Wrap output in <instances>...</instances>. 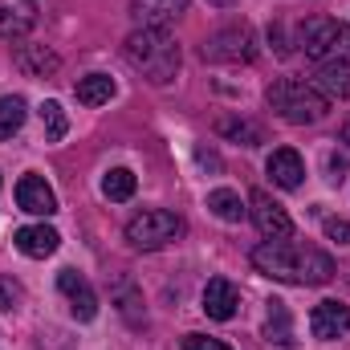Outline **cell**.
Masks as SVG:
<instances>
[{"instance_id": "obj_16", "label": "cell", "mask_w": 350, "mask_h": 350, "mask_svg": "<svg viewBox=\"0 0 350 350\" xmlns=\"http://www.w3.org/2000/svg\"><path fill=\"white\" fill-rule=\"evenodd\" d=\"M12 62H16V70L29 74V78H49V74H57V66H62V57L49 53L45 45H16V49H12Z\"/></svg>"}, {"instance_id": "obj_5", "label": "cell", "mask_w": 350, "mask_h": 350, "mask_svg": "<svg viewBox=\"0 0 350 350\" xmlns=\"http://www.w3.org/2000/svg\"><path fill=\"white\" fill-rule=\"evenodd\" d=\"M179 237H183V216H175L167 208H147V212H139L135 220H126V241H131V249H139V253L167 249Z\"/></svg>"}, {"instance_id": "obj_29", "label": "cell", "mask_w": 350, "mask_h": 350, "mask_svg": "<svg viewBox=\"0 0 350 350\" xmlns=\"http://www.w3.org/2000/svg\"><path fill=\"white\" fill-rule=\"evenodd\" d=\"M342 143H347V147H350V122H347V126H342Z\"/></svg>"}, {"instance_id": "obj_24", "label": "cell", "mask_w": 350, "mask_h": 350, "mask_svg": "<svg viewBox=\"0 0 350 350\" xmlns=\"http://www.w3.org/2000/svg\"><path fill=\"white\" fill-rule=\"evenodd\" d=\"M224 139H237V143H245V147H261L265 143V131L257 122H245V118H224L220 126H216Z\"/></svg>"}, {"instance_id": "obj_21", "label": "cell", "mask_w": 350, "mask_h": 350, "mask_svg": "<svg viewBox=\"0 0 350 350\" xmlns=\"http://www.w3.org/2000/svg\"><path fill=\"white\" fill-rule=\"evenodd\" d=\"M314 86L322 90L326 98H350V70L347 66H322Z\"/></svg>"}, {"instance_id": "obj_25", "label": "cell", "mask_w": 350, "mask_h": 350, "mask_svg": "<svg viewBox=\"0 0 350 350\" xmlns=\"http://www.w3.org/2000/svg\"><path fill=\"white\" fill-rule=\"evenodd\" d=\"M118 310L126 314V322H131V326H143V322H147V310H139V293H135L126 281L118 285Z\"/></svg>"}, {"instance_id": "obj_26", "label": "cell", "mask_w": 350, "mask_h": 350, "mask_svg": "<svg viewBox=\"0 0 350 350\" xmlns=\"http://www.w3.org/2000/svg\"><path fill=\"white\" fill-rule=\"evenodd\" d=\"M25 301V289H21V281H12V277H0V314L4 310H16Z\"/></svg>"}, {"instance_id": "obj_30", "label": "cell", "mask_w": 350, "mask_h": 350, "mask_svg": "<svg viewBox=\"0 0 350 350\" xmlns=\"http://www.w3.org/2000/svg\"><path fill=\"white\" fill-rule=\"evenodd\" d=\"M212 4H232V0H212Z\"/></svg>"}, {"instance_id": "obj_3", "label": "cell", "mask_w": 350, "mask_h": 350, "mask_svg": "<svg viewBox=\"0 0 350 350\" xmlns=\"http://www.w3.org/2000/svg\"><path fill=\"white\" fill-rule=\"evenodd\" d=\"M265 102L277 110V118H285L293 126L322 122L326 110H330V98L314 86V82H301V78H277L273 86L265 90Z\"/></svg>"}, {"instance_id": "obj_8", "label": "cell", "mask_w": 350, "mask_h": 350, "mask_svg": "<svg viewBox=\"0 0 350 350\" xmlns=\"http://www.w3.org/2000/svg\"><path fill=\"white\" fill-rule=\"evenodd\" d=\"M57 289H62V297L70 301V314H74L78 322H94V318H98V293L90 289V281L78 269H62V273H57Z\"/></svg>"}, {"instance_id": "obj_17", "label": "cell", "mask_w": 350, "mask_h": 350, "mask_svg": "<svg viewBox=\"0 0 350 350\" xmlns=\"http://www.w3.org/2000/svg\"><path fill=\"white\" fill-rule=\"evenodd\" d=\"M265 338L277 342V347H293V318H289L285 301H277V297L265 310Z\"/></svg>"}, {"instance_id": "obj_7", "label": "cell", "mask_w": 350, "mask_h": 350, "mask_svg": "<svg viewBox=\"0 0 350 350\" xmlns=\"http://www.w3.org/2000/svg\"><path fill=\"white\" fill-rule=\"evenodd\" d=\"M249 212H253V224L261 228L265 241H289L293 237V220H289V212L269 196V191H253L249 196Z\"/></svg>"}, {"instance_id": "obj_12", "label": "cell", "mask_w": 350, "mask_h": 350, "mask_svg": "<svg viewBox=\"0 0 350 350\" xmlns=\"http://www.w3.org/2000/svg\"><path fill=\"white\" fill-rule=\"evenodd\" d=\"M237 310H241V289L228 277H212L204 285V314L216 322H228V318H237Z\"/></svg>"}, {"instance_id": "obj_27", "label": "cell", "mask_w": 350, "mask_h": 350, "mask_svg": "<svg viewBox=\"0 0 350 350\" xmlns=\"http://www.w3.org/2000/svg\"><path fill=\"white\" fill-rule=\"evenodd\" d=\"M322 228H326V237H330V241H338V245H350V220H342V216H330Z\"/></svg>"}, {"instance_id": "obj_14", "label": "cell", "mask_w": 350, "mask_h": 350, "mask_svg": "<svg viewBox=\"0 0 350 350\" xmlns=\"http://www.w3.org/2000/svg\"><path fill=\"white\" fill-rule=\"evenodd\" d=\"M37 25V0H0V37L16 41Z\"/></svg>"}, {"instance_id": "obj_23", "label": "cell", "mask_w": 350, "mask_h": 350, "mask_svg": "<svg viewBox=\"0 0 350 350\" xmlns=\"http://www.w3.org/2000/svg\"><path fill=\"white\" fill-rule=\"evenodd\" d=\"M102 196L114 200V204L131 200V196H135V172H131V167H114V172H106V179H102Z\"/></svg>"}, {"instance_id": "obj_1", "label": "cell", "mask_w": 350, "mask_h": 350, "mask_svg": "<svg viewBox=\"0 0 350 350\" xmlns=\"http://www.w3.org/2000/svg\"><path fill=\"white\" fill-rule=\"evenodd\" d=\"M253 265L273 281L289 285H326L334 277V261L322 249L310 245H289V241H265L253 249Z\"/></svg>"}, {"instance_id": "obj_4", "label": "cell", "mask_w": 350, "mask_h": 350, "mask_svg": "<svg viewBox=\"0 0 350 350\" xmlns=\"http://www.w3.org/2000/svg\"><path fill=\"white\" fill-rule=\"evenodd\" d=\"M297 45L318 66H347L350 70V25H342V21H330V16L306 21L297 33Z\"/></svg>"}, {"instance_id": "obj_20", "label": "cell", "mask_w": 350, "mask_h": 350, "mask_svg": "<svg viewBox=\"0 0 350 350\" xmlns=\"http://www.w3.org/2000/svg\"><path fill=\"white\" fill-rule=\"evenodd\" d=\"M25 114H29V106H25V98H21V94L0 98V143H4V139H12V135L25 126Z\"/></svg>"}, {"instance_id": "obj_9", "label": "cell", "mask_w": 350, "mask_h": 350, "mask_svg": "<svg viewBox=\"0 0 350 350\" xmlns=\"http://www.w3.org/2000/svg\"><path fill=\"white\" fill-rule=\"evenodd\" d=\"M310 330H314V338H322V342H338V338H347L350 334V306L347 301H318L314 306V314H310Z\"/></svg>"}, {"instance_id": "obj_22", "label": "cell", "mask_w": 350, "mask_h": 350, "mask_svg": "<svg viewBox=\"0 0 350 350\" xmlns=\"http://www.w3.org/2000/svg\"><path fill=\"white\" fill-rule=\"evenodd\" d=\"M41 126H45V143H62V139H66L70 118H66L62 102H53V98H45V102H41Z\"/></svg>"}, {"instance_id": "obj_28", "label": "cell", "mask_w": 350, "mask_h": 350, "mask_svg": "<svg viewBox=\"0 0 350 350\" xmlns=\"http://www.w3.org/2000/svg\"><path fill=\"white\" fill-rule=\"evenodd\" d=\"M183 350H232L228 342H220V338H204V334H187L183 338Z\"/></svg>"}, {"instance_id": "obj_11", "label": "cell", "mask_w": 350, "mask_h": 350, "mask_svg": "<svg viewBox=\"0 0 350 350\" xmlns=\"http://www.w3.org/2000/svg\"><path fill=\"white\" fill-rule=\"evenodd\" d=\"M12 245H16V253H25V257H33V261H45V257L57 253L62 237H57V228H49V224H25V228L12 232Z\"/></svg>"}, {"instance_id": "obj_19", "label": "cell", "mask_w": 350, "mask_h": 350, "mask_svg": "<svg viewBox=\"0 0 350 350\" xmlns=\"http://www.w3.org/2000/svg\"><path fill=\"white\" fill-rule=\"evenodd\" d=\"M208 212H212V216H220L224 224H241L249 208L241 204V196H237L232 187H216V191H208Z\"/></svg>"}, {"instance_id": "obj_15", "label": "cell", "mask_w": 350, "mask_h": 350, "mask_svg": "<svg viewBox=\"0 0 350 350\" xmlns=\"http://www.w3.org/2000/svg\"><path fill=\"white\" fill-rule=\"evenodd\" d=\"M265 172L273 175V183H277V187L293 191V187H301V179H306V163H301V155H297L293 147H277V151L269 155Z\"/></svg>"}, {"instance_id": "obj_18", "label": "cell", "mask_w": 350, "mask_h": 350, "mask_svg": "<svg viewBox=\"0 0 350 350\" xmlns=\"http://www.w3.org/2000/svg\"><path fill=\"white\" fill-rule=\"evenodd\" d=\"M74 94H78V102H82V106H106V102L118 94V86H114V78H110V74H86V78L78 82Z\"/></svg>"}, {"instance_id": "obj_10", "label": "cell", "mask_w": 350, "mask_h": 350, "mask_svg": "<svg viewBox=\"0 0 350 350\" xmlns=\"http://www.w3.org/2000/svg\"><path fill=\"white\" fill-rule=\"evenodd\" d=\"M16 204H21V212H29V216H53V212H57L53 187L33 172L21 175V183H16Z\"/></svg>"}, {"instance_id": "obj_2", "label": "cell", "mask_w": 350, "mask_h": 350, "mask_svg": "<svg viewBox=\"0 0 350 350\" xmlns=\"http://www.w3.org/2000/svg\"><path fill=\"white\" fill-rule=\"evenodd\" d=\"M122 53H126V62H131L147 82H155V86L175 82L179 62H183V53H179V45H175V37L167 29H135V33L126 37V45H122Z\"/></svg>"}, {"instance_id": "obj_6", "label": "cell", "mask_w": 350, "mask_h": 350, "mask_svg": "<svg viewBox=\"0 0 350 350\" xmlns=\"http://www.w3.org/2000/svg\"><path fill=\"white\" fill-rule=\"evenodd\" d=\"M204 62H216V66H237V62H253L257 57V33L253 25L237 21V25H224L216 29L212 37H204Z\"/></svg>"}, {"instance_id": "obj_13", "label": "cell", "mask_w": 350, "mask_h": 350, "mask_svg": "<svg viewBox=\"0 0 350 350\" xmlns=\"http://www.w3.org/2000/svg\"><path fill=\"white\" fill-rule=\"evenodd\" d=\"M183 8H187V0H131L135 29H167Z\"/></svg>"}]
</instances>
